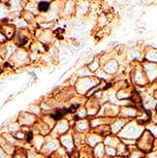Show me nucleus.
<instances>
[{"label":"nucleus","instance_id":"obj_1","mask_svg":"<svg viewBox=\"0 0 157 158\" xmlns=\"http://www.w3.org/2000/svg\"><path fill=\"white\" fill-rule=\"evenodd\" d=\"M145 126L138 123L137 120H130L123 129L117 135V136L120 139H132V141H137V139L142 135L144 132Z\"/></svg>","mask_w":157,"mask_h":158},{"label":"nucleus","instance_id":"obj_2","mask_svg":"<svg viewBox=\"0 0 157 158\" xmlns=\"http://www.w3.org/2000/svg\"><path fill=\"white\" fill-rule=\"evenodd\" d=\"M154 145H155V138L152 135V133L149 130H147L145 128L142 135L137 139L135 146H137L138 150L144 152L145 154H149L151 152H153Z\"/></svg>","mask_w":157,"mask_h":158},{"label":"nucleus","instance_id":"obj_3","mask_svg":"<svg viewBox=\"0 0 157 158\" xmlns=\"http://www.w3.org/2000/svg\"><path fill=\"white\" fill-rule=\"evenodd\" d=\"M143 110H141L138 106H134L132 103H129L127 106H120V112H119V118H124L127 120H134L138 118V116L141 114V112Z\"/></svg>","mask_w":157,"mask_h":158},{"label":"nucleus","instance_id":"obj_4","mask_svg":"<svg viewBox=\"0 0 157 158\" xmlns=\"http://www.w3.org/2000/svg\"><path fill=\"white\" fill-rule=\"evenodd\" d=\"M132 82L138 87H146L149 84L146 74H145L143 68H137L132 73Z\"/></svg>","mask_w":157,"mask_h":158},{"label":"nucleus","instance_id":"obj_5","mask_svg":"<svg viewBox=\"0 0 157 158\" xmlns=\"http://www.w3.org/2000/svg\"><path fill=\"white\" fill-rule=\"evenodd\" d=\"M143 70L145 74H146L148 81L154 82L157 80V63H153V62H146L143 64Z\"/></svg>","mask_w":157,"mask_h":158},{"label":"nucleus","instance_id":"obj_6","mask_svg":"<svg viewBox=\"0 0 157 158\" xmlns=\"http://www.w3.org/2000/svg\"><path fill=\"white\" fill-rule=\"evenodd\" d=\"M130 120H127V119H124V118H115L113 122L109 124V127H111V132L112 135H117L118 133L120 132L121 130L123 129V127L128 123Z\"/></svg>","mask_w":157,"mask_h":158},{"label":"nucleus","instance_id":"obj_7","mask_svg":"<svg viewBox=\"0 0 157 158\" xmlns=\"http://www.w3.org/2000/svg\"><path fill=\"white\" fill-rule=\"evenodd\" d=\"M103 116L108 118H116L119 116L120 112V106H116V104H111V103H106L103 106Z\"/></svg>","mask_w":157,"mask_h":158},{"label":"nucleus","instance_id":"obj_8","mask_svg":"<svg viewBox=\"0 0 157 158\" xmlns=\"http://www.w3.org/2000/svg\"><path fill=\"white\" fill-rule=\"evenodd\" d=\"M132 90H129L128 88L120 89L116 92L117 99L121 102H125V101H130V96H131Z\"/></svg>","mask_w":157,"mask_h":158},{"label":"nucleus","instance_id":"obj_9","mask_svg":"<svg viewBox=\"0 0 157 158\" xmlns=\"http://www.w3.org/2000/svg\"><path fill=\"white\" fill-rule=\"evenodd\" d=\"M146 156V154L144 152H142L141 150H138L137 148V146H131L128 147V155L127 158H143Z\"/></svg>","mask_w":157,"mask_h":158},{"label":"nucleus","instance_id":"obj_10","mask_svg":"<svg viewBox=\"0 0 157 158\" xmlns=\"http://www.w3.org/2000/svg\"><path fill=\"white\" fill-rule=\"evenodd\" d=\"M121 143V139L118 138L117 135H108L105 136V141H103V144L105 146H109V147H114L117 148V146Z\"/></svg>","mask_w":157,"mask_h":158},{"label":"nucleus","instance_id":"obj_11","mask_svg":"<svg viewBox=\"0 0 157 158\" xmlns=\"http://www.w3.org/2000/svg\"><path fill=\"white\" fill-rule=\"evenodd\" d=\"M105 73H106L114 74V73H116L117 70H118V63L115 60H112L105 65Z\"/></svg>","mask_w":157,"mask_h":158},{"label":"nucleus","instance_id":"obj_12","mask_svg":"<svg viewBox=\"0 0 157 158\" xmlns=\"http://www.w3.org/2000/svg\"><path fill=\"white\" fill-rule=\"evenodd\" d=\"M105 145L101 144V143H99V144L96 146L95 149H94V155H95L96 158H102L105 156Z\"/></svg>","mask_w":157,"mask_h":158},{"label":"nucleus","instance_id":"obj_13","mask_svg":"<svg viewBox=\"0 0 157 158\" xmlns=\"http://www.w3.org/2000/svg\"><path fill=\"white\" fill-rule=\"evenodd\" d=\"M145 57L148 60V62H153V63H157V49L150 50L149 52L146 53Z\"/></svg>","mask_w":157,"mask_h":158},{"label":"nucleus","instance_id":"obj_14","mask_svg":"<svg viewBox=\"0 0 157 158\" xmlns=\"http://www.w3.org/2000/svg\"><path fill=\"white\" fill-rule=\"evenodd\" d=\"M147 130H149L151 133H152V135L155 138V139H157V124H154L152 122H149L146 126H145Z\"/></svg>","mask_w":157,"mask_h":158},{"label":"nucleus","instance_id":"obj_15","mask_svg":"<svg viewBox=\"0 0 157 158\" xmlns=\"http://www.w3.org/2000/svg\"><path fill=\"white\" fill-rule=\"evenodd\" d=\"M101 138L102 136H100V135H98L96 133V135H92L89 138V139H88V143H89V145L90 146H94L95 144H98V143H100L101 142Z\"/></svg>","mask_w":157,"mask_h":158},{"label":"nucleus","instance_id":"obj_16","mask_svg":"<svg viewBox=\"0 0 157 158\" xmlns=\"http://www.w3.org/2000/svg\"><path fill=\"white\" fill-rule=\"evenodd\" d=\"M105 154L108 155L109 157H116L117 156V149L114 147H109V146H106L105 148Z\"/></svg>","mask_w":157,"mask_h":158},{"label":"nucleus","instance_id":"obj_17","mask_svg":"<svg viewBox=\"0 0 157 158\" xmlns=\"http://www.w3.org/2000/svg\"><path fill=\"white\" fill-rule=\"evenodd\" d=\"M37 7H38V10H39L40 11H47L49 10V7H50V3H49V2H47V1H41V2L38 3Z\"/></svg>","mask_w":157,"mask_h":158},{"label":"nucleus","instance_id":"obj_18","mask_svg":"<svg viewBox=\"0 0 157 158\" xmlns=\"http://www.w3.org/2000/svg\"><path fill=\"white\" fill-rule=\"evenodd\" d=\"M88 127H89L88 122H86V121H79L78 122V128L80 131L88 130Z\"/></svg>","mask_w":157,"mask_h":158},{"label":"nucleus","instance_id":"obj_19","mask_svg":"<svg viewBox=\"0 0 157 158\" xmlns=\"http://www.w3.org/2000/svg\"><path fill=\"white\" fill-rule=\"evenodd\" d=\"M151 116V121L150 122H152V123L154 124H157V112L154 110V113H151L150 114Z\"/></svg>","mask_w":157,"mask_h":158},{"label":"nucleus","instance_id":"obj_20","mask_svg":"<svg viewBox=\"0 0 157 158\" xmlns=\"http://www.w3.org/2000/svg\"><path fill=\"white\" fill-rule=\"evenodd\" d=\"M146 156H147V158H157V155L154 154V152H151V153L146 155Z\"/></svg>","mask_w":157,"mask_h":158},{"label":"nucleus","instance_id":"obj_21","mask_svg":"<svg viewBox=\"0 0 157 158\" xmlns=\"http://www.w3.org/2000/svg\"><path fill=\"white\" fill-rule=\"evenodd\" d=\"M31 139H32V133L30 132V133H28V135H27V139H28V141H30Z\"/></svg>","mask_w":157,"mask_h":158},{"label":"nucleus","instance_id":"obj_22","mask_svg":"<svg viewBox=\"0 0 157 158\" xmlns=\"http://www.w3.org/2000/svg\"><path fill=\"white\" fill-rule=\"evenodd\" d=\"M153 152H154V154H155V155H157V147H156L155 149H154V150H153Z\"/></svg>","mask_w":157,"mask_h":158},{"label":"nucleus","instance_id":"obj_23","mask_svg":"<svg viewBox=\"0 0 157 158\" xmlns=\"http://www.w3.org/2000/svg\"><path fill=\"white\" fill-rule=\"evenodd\" d=\"M155 111L157 112V106H156V109H155Z\"/></svg>","mask_w":157,"mask_h":158},{"label":"nucleus","instance_id":"obj_24","mask_svg":"<svg viewBox=\"0 0 157 158\" xmlns=\"http://www.w3.org/2000/svg\"><path fill=\"white\" fill-rule=\"evenodd\" d=\"M143 158H147V156H145V157H143Z\"/></svg>","mask_w":157,"mask_h":158}]
</instances>
